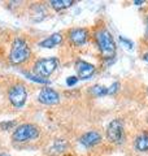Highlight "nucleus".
<instances>
[{
  "label": "nucleus",
  "instance_id": "obj_12",
  "mask_svg": "<svg viewBox=\"0 0 148 156\" xmlns=\"http://www.w3.org/2000/svg\"><path fill=\"white\" fill-rule=\"evenodd\" d=\"M134 147L139 152H147L148 151V134L142 133L135 138L134 140Z\"/></svg>",
  "mask_w": 148,
  "mask_h": 156
},
{
  "label": "nucleus",
  "instance_id": "obj_24",
  "mask_svg": "<svg viewBox=\"0 0 148 156\" xmlns=\"http://www.w3.org/2000/svg\"><path fill=\"white\" fill-rule=\"evenodd\" d=\"M0 156H9V155H7V154H0Z\"/></svg>",
  "mask_w": 148,
  "mask_h": 156
},
{
  "label": "nucleus",
  "instance_id": "obj_10",
  "mask_svg": "<svg viewBox=\"0 0 148 156\" xmlns=\"http://www.w3.org/2000/svg\"><path fill=\"white\" fill-rule=\"evenodd\" d=\"M101 142V134L96 130H91V131H86L85 134L81 135L79 138V143L86 148H91L93 146H96Z\"/></svg>",
  "mask_w": 148,
  "mask_h": 156
},
{
  "label": "nucleus",
  "instance_id": "obj_18",
  "mask_svg": "<svg viewBox=\"0 0 148 156\" xmlns=\"http://www.w3.org/2000/svg\"><path fill=\"white\" fill-rule=\"evenodd\" d=\"M118 90H120V83H118V82H113V83L109 87H108V95L116 94Z\"/></svg>",
  "mask_w": 148,
  "mask_h": 156
},
{
  "label": "nucleus",
  "instance_id": "obj_13",
  "mask_svg": "<svg viewBox=\"0 0 148 156\" xmlns=\"http://www.w3.org/2000/svg\"><path fill=\"white\" fill-rule=\"evenodd\" d=\"M73 4L74 0H52V2H49V5L55 11H62V9L70 8Z\"/></svg>",
  "mask_w": 148,
  "mask_h": 156
},
{
  "label": "nucleus",
  "instance_id": "obj_19",
  "mask_svg": "<svg viewBox=\"0 0 148 156\" xmlns=\"http://www.w3.org/2000/svg\"><path fill=\"white\" fill-rule=\"evenodd\" d=\"M118 39H120V42L122 43V44H125V46H126V48H130V50H131V48L134 47V43H132L130 39H126L125 37H122V35L118 37Z\"/></svg>",
  "mask_w": 148,
  "mask_h": 156
},
{
  "label": "nucleus",
  "instance_id": "obj_17",
  "mask_svg": "<svg viewBox=\"0 0 148 156\" xmlns=\"http://www.w3.org/2000/svg\"><path fill=\"white\" fill-rule=\"evenodd\" d=\"M17 128V122L14 120H11V121H4V122H0V129L2 130H14Z\"/></svg>",
  "mask_w": 148,
  "mask_h": 156
},
{
  "label": "nucleus",
  "instance_id": "obj_14",
  "mask_svg": "<svg viewBox=\"0 0 148 156\" xmlns=\"http://www.w3.org/2000/svg\"><path fill=\"white\" fill-rule=\"evenodd\" d=\"M69 147V144L66 143V140H64V139H57L53 142L52 144V147L49 148V151H51L52 154H60V152H64L66 148Z\"/></svg>",
  "mask_w": 148,
  "mask_h": 156
},
{
  "label": "nucleus",
  "instance_id": "obj_7",
  "mask_svg": "<svg viewBox=\"0 0 148 156\" xmlns=\"http://www.w3.org/2000/svg\"><path fill=\"white\" fill-rule=\"evenodd\" d=\"M68 38H69V42H70L73 46L81 47L87 43L88 38H90V31L85 27H74V29L69 30Z\"/></svg>",
  "mask_w": 148,
  "mask_h": 156
},
{
  "label": "nucleus",
  "instance_id": "obj_2",
  "mask_svg": "<svg viewBox=\"0 0 148 156\" xmlns=\"http://www.w3.org/2000/svg\"><path fill=\"white\" fill-rule=\"evenodd\" d=\"M31 56V48L29 43L22 38H16L11 44L8 60L12 65H21L26 62Z\"/></svg>",
  "mask_w": 148,
  "mask_h": 156
},
{
  "label": "nucleus",
  "instance_id": "obj_15",
  "mask_svg": "<svg viewBox=\"0 0 148 156\" xmlns=\"http://www.w3.org/2000/svg\"><path fill=\"white\" fill-rule=\"evenodd\" d=\"M90 94L92 96H95V98L108 95V87L101 86V85H95V86L90 87Z\"/></svg>",
  "mask_w": 148,
  "mask_h": 156
},
{
  "label": "nucleus",
  "instance_id": "obj_8",
  "mask_svg": "<svg viewBox=\"0 0 148 156\" xmlns=\"http://www.w3.org/2000/svg\"><path fill=\"white\" fill-rule=\"evenodd\" d=\"M38 101L43 105H55L60 103V94L52 87H43V89L39 91L38 95Z\"/></svg>",
  "mask_w": 148,
  "mask_h": 156
},
{
  "label": "nucleus",
  "instance_id": "obj_20",
  "mask_svg": "<svg viewBox=\"0 0 148 156\" xmlns=\"http://www.w3.org/2000/svg\"><path fill=\"white\" fill-rule=\"evenodd\" d=\"M78 81H79V80H78V77H76V76L68 77V78H66V85L72 87V86H74V85H77Z\"/></svg>",
  "mask_w": 148,
  "mask_h": 156
},
{
  "label": "nucleus",
  "instance_id": "obj_9",
  "mask_svg": "<svg viewBox=\"0 0 148 156\" xmlns=\"http://www.w3.org/2000/svg\"><path fill=\"white\" fill-rule=\"evenodd\" d=\"M74 69H76L78 80H88V78H91L95 74L96 68L95 65H92L85 60H77L76 65H74Z\"/></svg>",
  "mask_w": 148,
  "mask_h": 156
},
{
  "label": "nucleus",
  "instance_id": "obj_22",
  "mask_svg": "<svg viewBox=\"0 0 148 156\" xmlns=\"http://www.w3.org/2000/svg\"><path fill=\"white\" fill-rule=\"evenodd\" d=\"M143 60H144V61H147V62H148V52H146L144 55H143Z\"/></svg>",
  "mask_w": 148,
  "mask_h": 156
},
{
  "label": "nucleus",
  "instance_id": "obj_5",
  "mask_svg": "<svg viewBox=\"0 0 148 156\" xmlns=\"http://www.w3.org/2000/svg\"><path fill=\"white\" fill-rule=\"evenodd\" d=\"M8 100L14 108H22L27 100V89L23 83H14L8 90Z\"/></svg>",
  "mask_w": 148,
  "mask_h": 156
},
{
  "label": "nucleus",
  "instance_id": "obj_16",
  "mask_svg": "<svg viewBox=\"0 0 148 156\" xmlns=\"http://www.w3.org/2000/svg\"><path fill=\"white\" fill-rule=\"evenodd\" d=\"M23 76L27 78V80H30L33 82H37V83H42V85H48L49 83V80H47V78H42L39 77L37 74H34V73H29V72H22Z\"/></svg>",
  "mask_w": 148,
  "mask_h": 156
},
{
  "label": "nucleus",
  "instance_id": "obj_23",
  "mask_svg": "<svg viewBox=\"0 0 148 156\" xmlns=\"http://www.w3.org/2000/svg\"><path fill=\"white\" fill-rule=\"evenodd\" d=\"M143 3H144V2H139V0H135V2H134V4H136V5H139V4H143Z\"/></svg>",
  "mask_w": 148,
  "mask_h": 156
},
{
  "label": "nucleus",
  "instance_id": "obj_4",
  "mask_svg": "<svg viewBox=\"0 0 148 156\" xmlns=\"http://www.w3.org/2000/svg\"><path fill=\"white\" fill-rule=\"evenodd\" d=\"M58 68V58L57 57H43L35 61L33 68V73L42 78H47L52 76Z\"/></svg>",
  "mask_w": 148,
  "mask_h": 156
},
{
  "label": "nucleus",
  "instance_id": "obj_21",
  "mask_svg": "<svg viewBox=\"0 0 148 156\" xmlns=\"http://www.w3.org/2000/svg\"><path fill=\"white\" fill-rule=\"evenodd\" d=\"M144 35L148 39V17H147V21H146V34H144Z\"/></svg>",
  "mask_w": 148,
  "mask_h": 156
},
{
  "label": "nucleus",
  "instance_id": "obj_6",
  "mask_svg": "<svg viewBox=\"0 0 148 156\" xmlns=\"http://www.w3.org/2000/svg\"><path fill=\"white\" fill-rule=\"evenodd\" d=\"M107 138L111 143L120 144L123 142L125 138V128H123V121L120 119L112 120L109 125L107 126Z\"/></svg>",
  "mask_w": 148,
  "mask_h": 156
},
{
  "label": "nucleus",
  "instance_id": "obj_1",
  "mask_svg": "<svg viewBox=\"0 0 148 156\" xmlns=\"http://www.w3.org/2000/svg\"><path fill=\"white\" fill-rule=\"evenodd\" d=\"M93 37H95L99 52H100L103 60H105V61L115 60L116 43H115V39H113V35L111 34V31L105 27H100L95 31Z\"/></svg>",
  "mask_w": 148,
  "mask_h": 156
},
{
  "label": "nucleus",
  "instance_id": "obj_3",
  "mask_svg": "<svg viewBox=\"0 0 148 156\" xmlns=\"http://www.w3.org/2000/svg\"><path fill=\"white\" fill-rule=\"evenodd\" d=\"M39 134H41V130H39L37 125L26 122L17 125V128L12 133V139L16 143H26L33 139H37Z\"/></svg>",
  "mask_w": 148,
  "mask_h": 156
},
{
  "label": "nucleus",
  "instance_id": "obj_11",
  "mask_svg": "<svg viewBox=\"0 0 148 156\" xmlns=\"http://www.w3.org/2000/svg\"><path fill=\"white\" fill-rule=\"evenodd\" d=\"M61 43H62V35L60 33H55V34H52V35L44 38L43 41L39 42V47H42V48H55L57 46H60Z\"/></svg>",
  "mask_w": 148,
  "mask_h": 156
}]
</instances>
